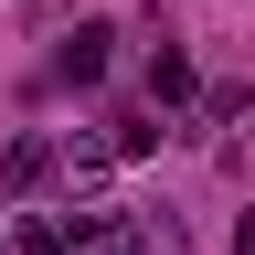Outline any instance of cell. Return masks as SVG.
I'll use <instances>...</instances> for the list:
<instances>
[{
  "mask_svg": "<svg viewBox=\"0 0 255 255\" xmlns=\"http://www.w3.org/2000/svg\"><path fill=\"white\" fill-rule=\"evenodd\" d=\"M107 43H117L107 21H75V32L53 43V85H96V75H107Z\"/></svg>",
  "mask_w": 255,
  "mask_h": 255,
  "instance_id": "cell-1",
  "label": "cell"
},
{
  "mask_svg": "<svg viewBox=\"0 0 255 255\" xmlns=\"http://www.w3.org/2000/svg\"><path fill=\"white\" fill-rule=\"evenodd\" d=\"M43 181H53V149L43 138H11V149H0V202H32Z\"/></svg>",
  "mask_w": 255,
  "mask_h": 255,
  "instance_id": "cell-2",
  "label": "cell"
},
{
  "mask_svg": "<svg viewBox=\"0 0 255 255\" xmlns=\"http://www.w3.org/2000/svg\"><path fill=\"white\" fill-rule=\"evenodd\" d=\"M149 107H191V53L170 43V32L149 43Z\"/></svg>",
  "mask_w": 255,
  "mask_h": 255,
  "instance_id": "cell-3",
  "label": "cell"
},
{
  "mask_svg": "<svg viewBox=\"0 0 255 255\" xmlns=\"http://www.w3.org/2000/svg\"><path fill=\"white\" fill-rule=\"evenodd\" d=\"M85 234H96V213H75V223H64V213H32L21 223V255H75Z\"/></svg>",
  "mask_w": 255,
  "mask_h": 255,
  "instance_id": "cell-4",
  "label": "cell"
},
{
  "mask_svg": "<svg viewBox=\"0 0 255 255\" xmlns=\"http://www.w3.org/2000/svg\"><path fill=\"white\" fill-rule=\"evenodd\" d=\"M159 149V117H117V138H107V159H149Z\"/></svg>",
  "mask_w": 255,
  "mask_h": 255,
  "instance_id": "cell-5",
  "label": "cell"
},
{
  "mask_svg": "<svg viewBox=\"0 0 255 255\" xmlns=\"http://www.w3.org/2000/svg\"><path fill=\"white\" fill-rule=\"evenodd\" d=\"M96 255H149V245H138V223H107V213H96Z\"/></svg>",
  "mask_w": 255,
  "mask_h": 255,
  "instance_id": "cell-6",
  "label": "cell"
}]
</instances>
